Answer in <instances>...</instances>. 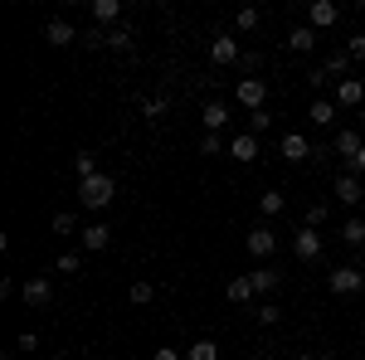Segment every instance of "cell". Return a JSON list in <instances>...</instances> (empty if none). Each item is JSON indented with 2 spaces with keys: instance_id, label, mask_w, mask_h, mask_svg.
I'll use <instances>...</instances> for the list:
<instances>
[{
  "instance_id": "6da1fadb",
  "label": "cell",
  "mask_w": 365,
  "mask_h": 360,
  "mask_svg": "<svg viewBox=\"0 0 365 360\" xmlns=\"http://www.w3.org/2000/svg\"><path fill=\"white\" fill-rule=\"evenodd\" d=\"M113 195H117V185H113V175H88V180H78V200H83L88 210H108L113 205Z\"/></svg>"
},
{
  "instance_id": "7a4b0ae2",
  "label": "cell",
  "mask_w": 365,
  "mask_h": 360,
  "mask_svg": "<svg viewBox=\"0 0 365 360\" xmlns=\"http://www.w3.org/2000/svg\"><path fill=\"white\" fill-rule=\"evenodd\" d=\"M327 287H331L336 297H356V292L365 287V273H361V268H351V263H341V268L327 273Z\"/></svg>"
},
{
  "instance_id": "3957f363",
  "label": "cell",
  "mask_w": 365,
  "mask_h": 360,
  "mask_svg": "<svg viewBox=\"0 0 365 360\" xmlns=\"http://www.w3.org/2000/svg\"><path fill=\"white\" fill-rule=\"evenodd\" d=\"M234 98L244 103L249 112H258L263 103H268V83L263 78H239V88H234Z\"/></svg>"
},
{
  "instance_id": "277c9868",
  "label": "cell",
  "mask_w": 365,
  "mask_h": 360,
  "mask_svg": "<svg viewBox=\"0 0 365 360\" xmlns=\"http://www.w3.org/2000/svg\"><path fill=\"white\" fill-rule=\"evenodd\" d=\"M336 20H341V5H336V0H312V5H307V25L312 29H331Z\"/></svg>"
},
{
  "instance_id": "5b68a950",
  "label": "cell",
  "mask_w": 365,
  "mask_h": 360,
  "mask_svg": "<svg viewBox=\"0 0 365 360\" xmlns=\"http://www.w3.org/2000/svg\"><path fill=\"white\" fill-rule=\"evenodd\" d=\"M292 253H297L302 263H317V258H322V234H317V229H297V234H292Z\"/></svg>"
},
{
  "instance_id": "8992f818",
  "label": "cell",
  "mask_w": 365,
  "mask_h": 360,
  "mask_svg": "<svg viewBox=\"0 0 365 360\" xmlns=\"http://www.w3.org/2000/svg\"><path fill=\"white\" fill-rule=\"evenodd\" d=\"M20 297H25V307H49L54 302V282L49 277H29L25 287H20Z\"/></svg>"
},
{
  "instance_id": "52a82bcc",
  "label": "cell",
  "mask_w": 365,
  "mask_h": 360,
  "mask_svg": "<svg viewBox=\"0 0 365 360\" xmlns=\"http://www.w3.org/2000/svg\"><path fill=\"white\" fill-rule=\"evenodd\" d=\"M244 249H249L253 258H268V253L278 249V234H273V229H268V224H258V229H253L249 239H244Z\"/></svg>"
},
{
  "instance_id": "ba28073f",
  "label": "cell",
  "mask_w": 365,
  "mask_h": 360,
  "mask_svg": "<svg viewBox=\"0 0 365 360\" xmlns=\"http://www.w3.org/2000/svg\"><path fill=\"white\" fill-rule=\"evenodd\" d=\"M331 103H336V108H361V103H365V83H361V78H341Z\"/></svg>"
},
{
  "instance_id": "9c48e42d",
  "label": "cell",
  "mask_w": 365,
  "mask_h": 360,
  "mask_svg": "<svg viewBox=\"0 0 365 360\" xmlns=\"http://www.w3.org/2000/svg\"><path fill=\"white\" fill-rule=\"evenodd\" d=\"M229 156H234L239 166H249V161H258V137H253V132H239V137L229 141Z\"/></svg>"
},
{
  "instance_id": "30bf717a",
  "label": "cell",
  "mask_w": 365,
  "mask_h": 360,
  "mask_svg": "<svg viewBox=\"0 0 365 360\" xmlns=\"http://www.w3.org/2000/svg\"><path fill=\"white\" fill-rule=\"evenodd\" d=\"M44 39H49L54 49H68V44H78V29L68 25V20H49V25H44Z\"/></svg>"
},
{
  "instance_id": "8fae6325",
  "label": "cell",
  "mask_w": 365,
  "mask_h": 360,
  "mask_svg": "<svg viewBox=\"0 0 365 360\" xmlns=\"http://www.w3.org/2000/svg\"><path fill=\"white\" fill-rule=\"evenodd\" d=\"M336 195H341V205H361V200H365V185H361V175H351V170H341V175H336Z\"/></svg>"
},
{
  "instance_id": "7c38bea8",
  "label": "cell",
  "mask_w": 365,
  "mask_h": 360,
  "mask_svg": "<svg viewBox=\"0 0 365 360\" xmlns=\"http://www.w3.org/2000/svg\"><path fill=\"white\" fill-rule=\"evenodd\" d=\"M282 156H287L292 166H302V161L312 156V141L302 137V132H287V137H282Z\"/></svg>"
},
{
  "instance_id": "4fadbf2b",
  "label": "cell",
  "mask_w": 365,
  "mask_h": 360,
  "mask_svg": "<svg viewBox=\"0 0 365 360\" xmlns=\"http://www.w3.org/2000/svg\"><path fill=\"white\" fill-rule=\"evenodd\" d=\"M78 239H83V249H88V253H103L108 244H113V229H108V224H88Z\"/></svg>"
},
{
  "instance_id": "5bb4252c",
  "label": "cell",
  "mask_w": 365,
  "mask_h": 360,
  "mask_svg": "<svg viewBox=\"0 0 365 360\" xmlns=\"http://www.w3.org/2000/svg\"><path fill=\"white\" fill-rule=\"evenodd\" d=\"M200 122H205V132H225V122H229V108L225 103H205V112H200Z\"/></svg>"
},
{
  "instance_id": "9a60e30c",
  "label": "cell",
  "mask_w": 365,
  "mask_h": 360,
  "mask_svg": "<svg viewBox=\"0 0 365 360\" xmlns=\"http://www.w3.org/2000/svg\"><path fill=\"white\" fill-rule=\"evenodd\" d=\"M287 49H292V54H312V49H317V29L297 25L292 34H287Z\"/></svg>"
},
{
  "instance_id": "2e32d148",
  "label": "cell",
  "mask_w": 365,
  "mask_h": 360,
  "mask_svg": "<svg viewBox=\"0 0 365 360\" xmlns=\"http://www.w3.org/2000/svg\"><path fill=\"white\" fill-rule=\"evenodd\" d=\"M361 146H365V141L356 137V132H351V127H341V132H336V141H331V151H336L341 161H351V156H356V151H361Z\"/></svg>"
},
{
  "instance_id": "e0dca14e",
  "label": "cell",
  "mask_w": 365,
  "mask_h": 360,
  "mask_svg": "<svg viewBox=\"0 0 365 360\" xmlns=\"http://www.w3.org/2000/svg\"><path fill=\"white\" fill-rule=\"evenodd\" d=\"M336 103H331V98H317V103H312V108H307V117H312V122H317V127H331V122H336Z\"/></svg>"
},
{
  "instance_id": "ac0fdd59",
  "label": "cell",
  "mask_w": 365,
  "mask_h": 360,
  "mask_svg": "<svg viewBox=\"0 0 365 360\" xmlns=\"http://www.w3.org/2000/svg\"><path fill=\"white\" fill-rule=\"evenodd\" d=\"M210 58H215V63H239V44H234L229 34H220V39L210 44Z\"/></svg>"
},
{
  "instance_id": "d6986e66",
  "label": "cell",
  "mask_w": 365,
  "mask_h": 360,
  "mask_svg": "<svg viewBox=\"0 0 365 360\" xmlns=\"http://www.w3.org/2000/svg\"><path fill=\"white\" fill-rule=\"evenodd\" d=\"M117 15H122V5H117V0H93V20H98V29L117 25Z\"/></svg>"
},
{
  "instance_id": "ffe728a7",
  "label": "cell",
  "mask_w": 365,
  "mask_h": 360,
  "mask_svg": "<svg viewBox=\"0 0 365 360\" xmlns=\"http://www.w3.org/2000/svg\"><path fill=\"white\" fill-rule=\"evenodd\" d=\"M258 210H263V220H273V215L287 210V195H282V190H263V195H258Z\"/></svg>"
},
{
  "instance_id": "44dd1931",
  "label": "cell",
  "mask_w": 365,
  "mask_h": 360,
  "mask_svg": "<svg viewBox=\"0 0 365 360\" xmlns=\"http://www.w3.org/2000/svg\"><path fill=\"white\" fill-rule=\"evenodd\" d=\"M351 63H356V58L346 54V49H336V54L327 58V68H322V73H327V78H336V83H341V78L351 73Z\"/></svg>"
},
{
  "instance_id": "7402d4cb",
  "label": "cell",
  "mask_w": 365,
  "mask_h": 360,
  "mask_svg": "<svg viewBox=\"0 0 365 360\" xmlns=\"http://www.w3.org/2000/svg\"><path fill=\"white\" fill-rule=\"evenodd\" d=\"M249 282H253V297H268L278 287V273L273 268H258V273H249Z\"/></svg>"
},
{
  "instance_id": "603a6c76",
  "label": "cell",
  "mask_w": 365,
  "mask_h": 360,
  "mask_svg": "<svg viewBox=\"0 0 365 360\" xmlns=\"http://www.w3.org/2000/svg\"><path fill=\"white\" fill-rule=\"evenodd\" d=\"M225 297H229V302H249V297H253V282H249V277H229V282H225Z\"/></svg>"
},
{
  "instance_id": "cb8c5ba5",
  "label": "cell",
  "mask_w": 365,
  "mask_h": 360,
  "mask_svg": "<svg viewBox=\"0 0 365 360\" xmlns=\"http://www.w3.org/2000/svg\"><path fill=\"white\" fill-rule=\"evenodd\" d=\"M185 360H220V346H215V341L205 336V341H195V346L185 351Z\"/></svg>"
},
{
  "instance_id": "d4e9b609",
  "label": "cell",
  "mask_w": 365,
  "mask_h": 360,
  "mask_svg": "<svg viewBox=\"0 0 365 360\" xmlns=\"http://www.w3.org/2000/svg\"><path fill=\"white\" fill-rule=\"evenodd\" d=\"M73 170H78V180L98 175V156H93V151H78V156H73Z\"/></svg>"
},
{
  "instance_id": "484cf974",
  "label": "cell",
  "mask_w": 365,
  "mask_h": 360,
  "mask_svg": "<svg viewBox=\"0 0 365 360\" xmlns=\"http://www.w3.org/2000/svg\"><path fill=\"white\" fill-rule=\"evenodd\" d=\"M341 239L346 244H365V220H346L341 224Z\"/></svg>"
},
{
  "instance_id": "4316f807",
  "label": "cell",
  "mask_w": 365,
  "mask_h": 360,
  "mask_svg": "<svg viewBox=\"0 0 365 360\" xmlns=\"http://www.w3.org/2000/svg\"><path fill=\"white\" fill-rule=\"evenodd\" d=\"M108 49H132V29H127V25L108 29Z\"/></svg>"
},
{
  "instance_id": "83f0119b",
  "label": "cell",
  "mask_w": 365,
  "mask_h": 360,
  "mask_svg": "<svg viewBox=\"0 0 365 360\" xmlns=\"http://www.w3.org/2000/svg\"><path fill=\"white\" fill-rule=\"evenodd\" d=\"M258 20H263V15H258L253 5H244V10L234 15V29H258Z\"/></svg>"
},
{
  "instance_id": "f1b7e54d",
  "label": "cell",
  "mask_w": 365,
  "mask_h": 360,
  "mask_svg": "<svg viewBox=\"0 0 365 360\" xmlns=\"http://www.w3.org/2000/svg\"><path fill=\"white\" fill-rule=\"evenodd\" d=\"M78 268H83L78 253H58V258H54V273H78Z\"/></svg>"
},
{
  "instance_id": "f546056e",
  "label": "cell",
  "mask_w": 365,
  "mask_h": 360,
  "mask_svg": "<svg viewBox=\"0 0 365 360\" xmlns=\"http://www.w3.org/2000/svg\"><path fill=\"white\" fill-rule=\"evenodd\" d=\"M253 317H258V326H278L282 307H273V302H263V307H258V312H253Z\"/></svg>"
},
{
  "instance_id": "4dcf8cb0",
  "label": "cell",
  "mask_w": 365,
  "mask_h": 360,
  "mask_svg": "<svg viewBox=\"0 0 365 360\" xmlns=\"http://www.w3.org/2000/svg\"><path fill=\"white\" fill-rule=\"evenodd\" d=\"M220 151H225V137H215V132L200 137V156H220Z\"/></svg>"
},
{
  "instance_id": "1f68e13d",
  "label": "cell",
  "mask_w": 365,
  "mask_h": 360,
  "mask_svg": "<svg viewBox=\"0 0 365 360\" xmlns=\"http://www.w3.org/2000/svg\"><path fill=\"white\" fill-rule=\"evenodd\" d=\"M268 122H273V117H268L263 108H258V112H249V132H253V137H263V132H268Z\"/></svg>"
},
{
  "instance_id": "d6a6232c",
  "label": "cell",
  "mask_w": 365,
  "mask_h": 360,
  "mask_svg": "<svg viewBox=\"0 0 365 360\" xmlns=\"http://www.w3.org/2000/svg\"><path fill=\"white\" fill-rule=\"evenodd\" d=\"M151 297H156V287H151V282H132V302H151Z\"/></svg>"
},
{
  "instance_id": "836d02e7",
  "label": "cell",
  "mask_w": 365,
  "mask_h": 360,
  "mask_svg": "<svg viewBox=\"0 0 365 360\" xmlns=\"http://www.w3.org/2000/svg\"><path fill=\"white\" fill-rule=\"evenodd\" d=\"M327 215H331L327 205H312V210H307V229H322V224H327Z\"/></svg>"
},
{
  "instance_id": "e575fe53",
  "label": "cell",
  "mask_w": 365,
  "mask_h": 360,
  "mask_svg": "<svg viewBox=\"0 0 365 360\" xmlns=\"http://www.w3.org/2000/svg\"><path fill=\"white\" fill-rule=\"evenodd\" d=\"M346 54H351V58H365V34H351V39H346Z\"/></svg>"
},
{
  "instance_id": "d590c367",
  "label": "cell",
  "mask_w": 365,
  "mask_h": 360,
  "mask_svg": "<svg viewBox=\"0 0 365 360\" xmlns=\"http://www.w3.org/2000/svg\"><path fill=\"white\" fill-rule=\"evenodd\" d=\"M141 112H146V117H161V112H166V98H146Z\"/></svg>"
},
{
  "instance_id": "8d00e7d4",
  "label": "cell",
  "mask_w": 365,
  "mask_h": 360,
  "mask_svg": "<svg viewBox=\"0 0 365 360\" xmlns=\"http://www.w3.org/2000/svg\"><path fill=\"white\" fill-rule=\"evenodd\" d=\"M15 351H39V336H34V331H25L20 341H15Z\"/></svg>"
},
{
  "instance_id": "74e56055",
  "label": "cell",
  "mask_w": 365,
  "mask_h": 360,
  "mask_svg": "<svg viewBox=\"0 0 365 360\" xmlns=\"http://www.w3.org/2000/svg\"><path fill=\"white\" fill-rule=\"evenodd\" d=\"M54 234H73V215H54Z\"/></svg>"
},
{
  "instance_id": "f35d334b",
  "label": "cell",
  "mask_w": 365,
  "mask_h": 360,
  "mask_svg": "<svg viewBox=\"0 0 365 360\" xmlns=\"http://www.w3.org/2000/svg\"><path fill=\"white\" fill-rule=\"evenodd\" d=\"M346 170H351V175H361V170H365V146L351 156V161H346Z\"/></svg>"
},
{
  "instance_id": "ab89813d",
  "label": "cell",
  "mask_w": 365,
  "mask_h": 360,
  "mask_svg": "<svg viewBox=\"0 0 365 360\" xmlns=\"http://www.w3.org/2000/svg\"><path fill=\"white\" fill-rule=\"evenodd\" d=\"M151 360H185V356H180L175 346H156V356H151Z\"/></svg>"
},
{
  "instance_id": "60d3db41",
  "label": "cell",
  "mask_w": 365,
  "mask_h": 360,
  "mask_svg": "<svg viewBox=\"0 0 365 360\" xmlns=\"http://www.w3.org/2000/svg\"><path fill=\"white\" fill-rule=\"evenodd\" d=\"M49 360H68V356H49Z\"/></svg>"
},
{
  "instance_id": "b9f144b4",
  "label": "cell",
  "mask_w": 365,
  "mask_h": 360,
  "mask_svg": "<svg viewBox=\"0 0 365 360\" xmlns=\"http://www.w3.org/2000/svg\"><path fill=\"white\" fill-rule=\"evenodd\" d=\"M297 360H317V356H297Z\"/></svg>"
}]
</instances>
